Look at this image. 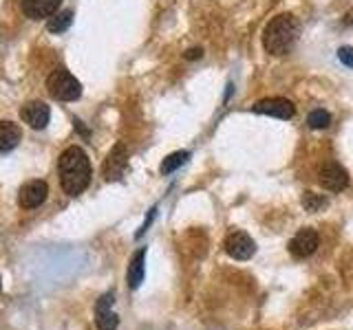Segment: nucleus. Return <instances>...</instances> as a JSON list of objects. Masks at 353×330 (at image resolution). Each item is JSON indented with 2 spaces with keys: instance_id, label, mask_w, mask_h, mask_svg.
<instances>
[{
  "instance_id": "nucleus-4",
  "label": "nucleus",
  "mask_w": 353,
  "mask_h": 330,
  "mask_svg": "<svg viewBox=\"0 0 353 330\" xmlns=\"http://www.w3.org/2000/svg\"><path fill=\"white\" fill-rule=\"evenodd\" d=\"M318 183L329 192H342V190H347V185H349V174L340 163L329 161V163L323 165V168H320Z\"/></svg>"
},
{
  "instance_id": "nucleus-3",
  "label": "nucleus",
  "mask_w": 353,
  "mask_h": 330,
  "mask_svg": "<svg viewBox=\"0 0 353 330\" xmlns=\"http://www.w3.org/2000/svg\"><path fill=\"white\" fill-rule=\"evenodd\" d=\"M47 91L58 102H75L82 95V84L66 69H55L47 77Z\"/></svg>"
},
{
  "instance_id": "nucleus-13",
  "label": "nucleus",
  "mask_w": 353,
  "mask_h": 330,
  "mask_svg": "<svg viewBox=\"0 0 353 330\" xmlns=\"http://www.w3.org/2000/svg\"><path fill=\"white\" fill-rule=\"evenodd\" d=\"M22 139V130L14 121H0V152L14 150Z\"/></svg>"
},
{
  "instance_id": "nucleus-11",
  "label": "nucleus",
  "mask_w": 353,
  "mask_h": 330,
  "mask_svg": "<svg viewBox=\"0 0 353 330\" xmlns=\"http://www.w3.org/2000/svg\"><path fill=\"white\" fill-rule=\"evenodd\" d=\"M318 234L314 229H301L290 242V251L296 258H307L318 249Z\"/></svg>"
},
{
  "instance_id": "nucleus-21",
  "label": "nucleus",
  "mask_w": 353,
  "mask_h": 330,
  "mask_svg": "<svg viewBox=\"0 0 353 330\" xmlns=\"http://www.w3.org/2000/svg\"><path fill=\"white\" fill-rule=\"evenodd\" d=\"M0 291H3V280H0Z\"/></svg>"
},
{
  "instance_id": "nucleus-7",
  "label": "nucleus",
  "mask_w": 353,
  "mask_h": 330,
  "mask_svg": "<svg viewBox=\"0 0 353 330\" xmlns=\"http://www.w3.org/2000/svg\"><path fill=\"white\" fill-rule=\"evenodd\" d=\"M49 187L44 181H27L18 192V203L25 209H36L47 201Z\"/></svg>"
},
{
  "instance_id": "nucleus-5",
  "label": "nucleus",
  "mask_w": 353,
  "mask_h": 330,
  "mask_svg": "<svg viewBox=\"0 0 353 330\" xmlns=\"http://www.w3.org/2000/svg\"><path fill=\"white\" fill-rule=\"evenodd\" d=\"M223 247L228 251V256L234 260H250L256 253V245H254V240L245 231H232V234H228Z\"/></svg>"
},
{
  "instance_id": "nucleus-10",
  "label": "nucleus",
  "mask_w": 353,
  "mask_h": 330,
  "mask_svg": "<svg viewBox=\"0 0 353 330\" xmlns=\"http://www.w3.org/2000/svg\"><path fill=\"white\" fill-rule=\"evenodd\" d=\"M20 117L33 130H42V128H47V124H49L51 110H49V106L44 104V102H29V104L22 106Z\"/></svg>"
},
{
  "instance_id": "nucleus-1",
  "label": "nucleus",
  "mask_w": 353,
  "mask_h": 330,
  "mask_svg": "<svg viewBox=\"0 0 353 330\" xmlns=\"http://www.w3.org/2000/svg\"><path fill=\"white\" fill-rule=\"evenodd\" d=\"M58 172H60V185L69 196H80L88 183H91V161H88L86 152L77 146L66 148L60 154L58 161Z\"/></svg>"
},
{
  "instance_id": "nucleus-14",
  "label": "nucleus",
  "mask_w": 353,
  "mask_h": 330,
  "mask_svg": "<svg viewBox=\"0 0 353 330\" xmlns=\"http://www.w3.org/2000/svg\"><path fill=\"white\" fill-rule=\"evenodd\" d=\"M143 260H146V249H139L135 256H132L128 264V286L130 289H139V284L143 282Z\"/></svg>"
},
{
  "instance_id": "nucleus-15",
  "label": "nucleus",
  "mask_w": 353,
  "mask_h": 330,
  "mask_svg": "<svg viewBox=\"0 0 353 330\" xmlns=\"http://www.w3.org/2000/svg\"><path fill=\"white\" fill-rule=\"evenodd\" d=\"M71 25H73V11L66 9V11H60V14H55V16L49 18L47 29H49L51 33H64Z\"/></svg>"
},
{
  "instance_id": "nucleus-17",
  "label": "nucleus",
  "mask_w": 353,
  "mask_h": 330,
  "mask_svg": "<svg viewBox=\"0 0 353 330\" xmlns=\"http://www.w3.org/2000/svg\"><path fill=\"white\" fill-rule=\"evenodd\" d=\"M307 124H309V128H314V130H325L331 124V115L327 113V110H323V108L312 110L309 117H307Z\"/></svg>"
},
{
  "instance_id": "nucleus-19",
  "label": "nucleus",
  "mask_w": 353,
  "mask_h": 330,
  "mask_svg": "<svg viewBox=\"0 0 353 330\" xmlns=\"http://www.w3.org/2000/svg\"><path fill=\"white\" fill-rule=\"evenodd\" d=\"M338 60L349 66V69H353V49L351 47H340L338 49Z\"/></svg>"
},
{
  "instance_id": "nucleus-16",
  "label": "nucleus",
  "mask_w": 353,
  "mask_h": 330,
  "mask_svg": "<svg viewBox=\"0 0 353 330\" xmlns=\"http://www.w3.org/2000/svg\"><path fill=\"white\" fill-rule=\"evenodd\" d=\"M190 159V152H172L170 157H165L163 163H161V174H172L174 170H179L181 165Z\"/></svg>"
},
{
  "instance_id": "nucleus-2",
  "label": "nucleus",
  "mask_w": 353,
  "mask_h": 330,
  "mask_svg": "<svg viewBox=\"0 0 353 330\" xmlns=\"http://www.w3.org/2000/svg\"><path fill=\"white\" fill-rule=\"evenodd\" d=\"M301 33V22L292 14H281L268 22L263 31V47L272 55H285L294 49V44Z\"/></svg>"
},
{
  "instance_id": "nucleus-6",
  "label": "nucleus",
  "mask_w": 353,
  "mask_h": 330,
  "mask_svg": "<svg viewBox=\"0 0 353 330\" xmlns=\"http://www.w3.org/2000/svg\"><path fill=\"white\" fill-rule=\"evenodd\" d=\"M252 110L259 115H270V117H279V119H292L296 115V106L285 97L261 99L259 104H254Z\"/></svg>"
},
{
  "instance_id": "nucleus-18",
  "label": "nucleus",
  "mask_w": 353,
  "mask_h": 330,
  "mask_svg": "<svg viewBox=\"0 0 353 330\" xmlns=\"http://www.w3.org/2000/svg\"><path fill=\"white\" fill-rule=\"evenodd\" d=\"M327 205V198L320 196V194H314V192H305L303 196V207L307 212H318V209H323Z\"/></svg>"
},
{
  "instance_id": "nucleus-12",
  "label": "nucleus",
  "mask_w": 353,
  "mask_h": 330,
  "mask_svg": "<svg viewBox=\"0 0 353 330\" xmlns=\"http://www.w3.org/2000/svg\"><path fill=\"white\" fill-rule=\"evenodd\" d=\"M62 0H22V11L31 20H44L58 14Z\"/></svg>"
},
{
  "instance_id": "nucleus-9",
  "label": "nucleus",
  "mask_w": 353,
  "mask_h": 330,
  "mask_svg": "<svg viewBox=\"0 0 353 330\" xmlns=\"http://www.w3.org/2000/svg\"><path fill=\"white\" fill-rule=\"evenodd\" d=\"M128 163V150L124 143H117V146L110 150L108 159L104 161V179L106 181H117L126 170Z\"/></svg>"
},
{
  "instance_id": "nucleus-8",
  "label": "nucleus",
  "mask_w": 353,
  "mask_h": 330,
  "mask_svg": "<svg viewBox=\"0 0 353 330\" xmlns=\"http://www.w3.org/2000/svg\"><path fill=\"white\" fill-rule=\"evenodd\" d=\"M113 293H106L95 304V324L99 330H117L119 319L113 313Z\"/></svg>"
},
{
  "instance_id": "nucleus-20",
  "label": "nucleus",
  "mask_w": 353,
  "mask_h": 330,
  "mask_svg": "<svg viewBox=\"0 0 353 330\" xmlns=\"http://www.w3.org/2000/svg\"><path fill=\"white\" fill-rule=\"evenodd\" d=\"M201 55H203L201 49H190V51L185 53V58H188V60H196V58H201Z\"/></svg>"
}]
</instances>
